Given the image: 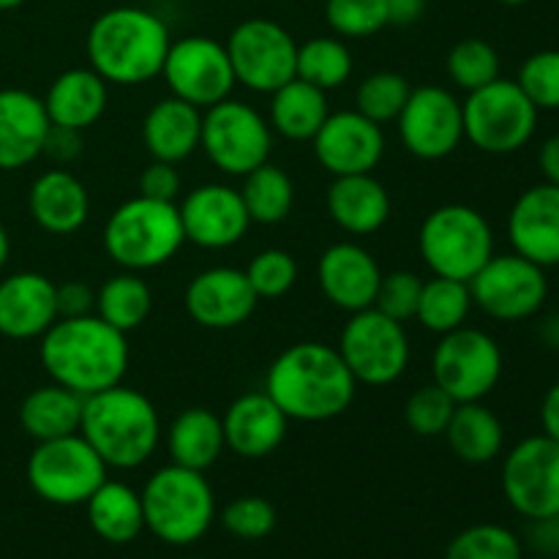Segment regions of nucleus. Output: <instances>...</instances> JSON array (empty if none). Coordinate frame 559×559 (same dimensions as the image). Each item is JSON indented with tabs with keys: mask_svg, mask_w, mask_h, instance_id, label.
Segmentation results:
<instances>
[{
	"mask_svg": "<svg viewBox=\"0 0 559 559\" xmlns=\"http://www.w3.org/2000/svg\"><path fill=\"white\" fill-rule=\"evenodd\" d=\"M325 16L338 38H369L391 25L388 0H328Z\"/></svg>",
	"mask_w": 559,
	"mask_h": 559,
	"instance_id": "nucleus-42",
	"label": "nucleus"
},
{
	"mask_svg": "<svg viewBox=\"0 0 559 559\" xmlns=\"http://www.w3.org/2000/svg\"><path fill=\"white\" fill-rule=\"evenodd\" d=\"M222 524L240 540H262L276 527V508L265 497L246 495L229 502L222 511Z\"/></svg>",
	"mask_w": 559,
	"mask_h": 559,
	"instance_id": "nucleus-46",
	"label": "nucleus"
},
{
	"mask_svg": "<svg viewBox=\"0 0 559 559\" xmlns=\"http://www.w3.org/2000/svg\"><path fill=\"white\" fill-rule=\"evenodd\" d=\"M418 251L435 276L469 284V278L495 257V229L480 211L453 202L424 218Z\"/></svg>",
	"mask_w": 559,
	"mask_h": 559,
	"instance_id": "nucleus-7",
	"label": "nucleus"
},
{
	"mask_svg": "<svg viewBox=\"0 0 559 559\" xmlns=\"http://www.w3.org/2000/svg\"><path fill=\"white\" fill-rule=\"evenodd\" d=\"M358 380L336 347L300 342L284 349L265 374V393L289 420L325 424L347 413Z\"/></svg>",
	"mask_w": 559,
	"mask_h": 559,
	"instance_id": "nucleus-1",
	"label": "nucleus"
},
{
	"mask_svg": "<svg viewBox=\"0 0 559 559\" xmlns=\"http://www.w3.org/2000/svg\"><path fill=\"white\" fill-rule=\"evenodd\" d=\"M80 435L107 467L136 469L156 453L162 420L145 393L120 382L85 399Z\"/></svg>",
	"mask_w": 559,
	"mask_h": 559,
	"instance_id": "nucleus-4",
	"label": "nucleus"
},
{
	"mask_svg": "<svg viewBox=\"0 0 559 559\" xmlns=\"http://www.w3.org/2000/svg\"><path fill=\"white\" fill-rule=\"evenodd\" d=\"M328 213L344 233L374 235L391 218V197L371 173L342 175L328 189Z\"/></svg>",
	"mask_w": 559,
	"mask_h": 559,
	"instance_id": "nucleus-28",
	"label": "nucleus"
},
{
	"mask_svg": "<svg viewBox=\"0 0 559 559\" xmlns=\"http://www.w3.org/2000/svg\"><path fill=\"white\" fill-rule=\"evenodd\" d=\"M353 52L342 38L317 36L306 44H298V63L295 76L311 82L320 91H336L353 76Z\"/></svg>",
	"mask_w": 559,
	"mask_h": 559,
	"instance_id": "nucleus-38",
	"label": "nucleus"
},
{
	"mask_svg": "<svg viewBox=\"0 0 559 559\" xmlns=\"http://www.w3.org/2000/svg\"><path fill=\"white\" fill-rule=\"evenodd\" d=\"M22 3H25V0H0V11H11Z\"/></svg>",
	"mask_w": 559,
	"mask_h": 559,
	"instance_id": "nucleus-57",
	"label": "nucleus"
},
{
	"mask_svg": "<svg viewBox=\"0 0 559 559\" xmlns=\"http://www.w3.org/2000/svg\"><path fill=\"white\" fill-rule=\"evenodd\" d=\"M180 186H183V180H180L178 167L169 162H158V158H153V162L142 169L140 178H136V191H140L142 197H151V200L162 202L178 200Z\"/></svg>",
	"mask_w": 559,
	"mask_h": 559,
	"instance_id": "nucleus-48",
	"label": "nucleus"
},
{
	"mask_svg": "<svg viewBox=\"0 0 559 559\" xmlns=\"http://www.w3.org/2000/svg\"><path fill=\"white\" fill-rule=\"evenodd\" d=\"M224 47H227L235 80L249 91L271 96L273 91L295 80L298 41L278 22L265 20V16L243 20L235 25Z\"/></svg>",
	"mask_w": 559,
	"mask_h": 559,
	"instance_id": "nucleus-13",
	"label": "nucleus"
},
{
	"mask_svg": "<svg viewBox=\"0 0 559 559\" xmlns=\"http://www.w3.org/2000/svg\"><path fill=\"white\" fill-rule=\"evenodd\" d=\"M107 464L82 435L36 442L27 456L25 478L33 495L49 506H85L93 491L107 480Z\"/></svg>",
	"mask_w": 559,
	"mask_h": 559,
	"instance_id": "nucleus-9",
	"label": "nucleus"
},
{
	"mask_svg": "<svg viewBox=\"0 0 559 559\" xmlns=\"http://www.w3.org/2000/svg\"><path fill=\"white\" fill-rule=\"evenodd\" d=\"M420 289H424V282L420 276L409 271H393L382 273L380 289H377L374 309H380L382 314H388L396 322H409L415 320V311H418Z\"/></svg>",
	"mask_w": 559,
	"mask_h": 559,
	"instance_id": "nucleus-47",
	"label": "nucleus"
},
{
	"mask_svg": "<svg viewBox=\"0 0 559 559\" xmlns=\"http://www.w3.org/2000/svg\"><path fill=\"white\" fill-rule=\"evenodd\" d=\"M527 544L535 555L559 557V513L533 519L527 527Z\"/></svg>",
	"mask_w": 559,
	"mask_h": 559,
	"instance_id": "nucleus-51",
	"label": "nucleus"
},
{
	"mask_svg": "<svg viewBox=\"0 0 559 559\" xmlns=\"http://www.w3.org/2000/svg\"><path fill=\"white\" fill-rule=\"evenodd\" d=\"M502 495L527 522L559 513V442L535 435L513 445L502 462Z\"/></svg>",
	"mask_w": 559,
	"mask_h": 559,
	"instance_id": "nucleus-16",
	"label": "nucleus"
},
{
	"mask_svg": "<svg viewBox=\"0 0 559 559\" xmlns=\"http://www.w3.org/2000/svg\"><path fill=\"white\" fill-rule=\"evenodd\" d=\"M27 213L49 235H71L91 216V194L69 169H47L27 191Z\"/></svg>",
	"mask_w": 559,
	"mask_h": 559,
	"instance_id": "nucleus-26",
	"label": "nucleus"
},
{
	"mask_svg": "<svg viewBox=\"0 0 559 559\" xmlns=\"http://www.w3.org/2000/svg\"><path fill=\"white\" fill-rule=\"evenodd\" d=\"M456 453V459L467 464H489L495 462L506 445V429L502 420L486 407L484 402L456 404L453 418L442 435Z\"/></svg>",
	"mask_w": 559,
	"mask_h": 559,
	"instance_id": "nucleus-34",
	"label": "nucleus"
},
{
	"mask_svg": "<svg viewBox=\"0 0 559 559\" xmlns=\"http://www.w3.org/2000/svg\"><path fill=\"white\" fill-rule=\"evenodd\" d=\"M426 0H388V22L391 25H415L424 16Z\"/></svg>",
	"mask_w": 559,
	"mask_h": 559,
	"instance_id": "nucleus-52",
	"label": "nucleus"
},
{
	"mask_svg": "<svg viewBox=\"0 0 559 559\" xmlns=\"http://www.w3.org/2000/svg\"><path fill=\"white\" fill-rule=\"evenodd\" d=\"M153 309V293L145 278L134 271H123L107 278L96 293V314L120 333H131L147 320Z\"/></svg>",
	"mask_w": 559,
	"mask_h": 559,
	"instance_id": "nucleus-36",
	"label": "nucleus"
},
{
	"mask_svg": "<svg viewBox=\"0 0 559 559\" xmlns=\"http://www.w3.org/2000/svg\"><path fill=\"white\" fill-rule=\"evenodd\" d=\"M41 156L52 158L58 164H69L82 156V131L63 129V126H49L47 140H44Z\"/></svg>",
	"mask_w": 559,
	"mask_h": 559,
	"instance_id": "nucleus-49",
	"label": "nucleus"
},
{
	"mask_svg": "<svg viewBox=\"0 0 559 559\" xmlns=\"http://www.w3.org/2000/svg\"><path fill=\"white\" fill-rule=\"evenodd\" d=\"M183 304L197 325L207 331H233L251 320L260 298L251 289L246 271L216 265L191 278L183 293Z\"/></svg>",
	"mask_w": 559,
	"mask_h": 559,
	"instance_id": "nucleus-20",
	"label": "nucleus"
},
{
	"mask_svg": "<svg viewBox=\"0 0 559 559\" xmlns=\"http://www.w3.org/2000/svg\"><path fill=\"white\" fill-rule=\"evenodd\" d=\"M469 311H473L469 284L456 282V278L435 276L429 282H424L415 320L426 331L437 333V336H445V333L456 331V328H462L467 322Z\"/></svg>",
	"mask_w": 559,
	"mask_h": 559,
	"instance_id": "nucleus-37",
	"label": "nucleus"
},
{
	"mask_svg": "<svg viewBox=\"0 0 559 559\" xmlns=\"http://www.w3.org/2000/svg\"><path fill=\"white\" fill-rule=\"evenodd\" d=\"M540 426H544V435L559 442V382L546 391L544 402H540Z\"/></svg>",
	"mask_w": 559,
	"mask_h": 559,
	"instance_id": "nucleus-53",
	"label": "nucleus"
},
{
	"mask_svg": "<svg viewBox=\"0 0 559 559\" xmlns=\"http://www.w3.org/2000/svg\"><path fill=\"white\" fill-rule=\"evenodd\" d=\"M82 404H85V399L80 393L69 391L58 382L36 388V391L27 393L20 407L22 431L36 442L80 435Z\"/></svg>",
	"mask_w": 559,
	"mask_h": 559,
	"instance_id": "nucleus-31",
	"label": "nucleus"
},
{
	"mask_svg": "<svg viewBox=\"0 0 559 559\" xmlns=\"http://www.w3.org/2000/svg\"><path fill=\"white\" fill-rule=\"evenodd\" d=\"M58 320V284L36 271L11 273L0 282V336L14 342L41 338Z\"/></svg>",
	"mask_w": 559,
	"mask_h": 559,
	"instance_id": "nucleus-23",
	"label": "nucleus"
},
{
	"mask_svg": "<svg viewBox=\"0 0 559 559\" xmlns=\"http://www.w3.org/2000/svg\"><path fill=\"white\" fill-rule=\"evenodd\" d=\"M162 76L169 87V96L183 98L197 109L224 102L238 85L227 47L207 36H186L169 44Z\"/></svg>",
	"mask_w": 559,
	"mask_h": 559,
	"instance_id": "nucleus-15",
	"label": "nucleus"
},
{
	"mask_svg": "<svg viewBox=\"0 0 559 559\" xmlns=\"http://www.w3.org/2000/svg\"><path fill=\"white\" fill-rule=\"evenodd\" d=\"M473 306L497 322H522L538 314L549 298L546 267L522 254H495L469 278Z\"/></svg>",
	"mask_w": 559,
	"mask_h": 559,
	"instance_id": "nucleus-14",
	"label": "nucleus"
},
{
	"mask_svg": "<svg viewBox=\"0 0 559 559\" xmlns=\"http://www.w3.org/2000/svg\"><path fill=\"white\" fill-rule=\"evenodd\" d=\"M243 205L249 211L251 224H282L293 213L295 205V183L282 167L265 162L249 175H243Z\"/></svg>",
	"mask_w": 559,
	"mask_h": 559,
	"instance_id": "nucleus-35",
	"label": "nucleus"
},
{
	"mask_svg": "<svg viewBox=\"0 0 559 559\" xmlns=\"http://www.w3.org/2000/svg\"><path fill=\"white\" fill-rule=\"evenodd\" d=\"M502 5H524V3H530V0H500Z\"/></svg>",
	"mask_w": 559,
	"mask_h": 559,
	"instance_id": "nucleus-58",
	"label": "nucleus"
},
{
	"mask_svg": "<svg viewBox=\"0 0 559 559\" xmlns=\"http://www.w3.org/2000/svg\"><path fill=\"white\" fill-rule=\"evenodd\" d=\"M9 254H11V240H9V233H5V227L0 224V271H3L5 262H9Z\"/></svg>",
	"mask_w": 559,
	"mask_h": 559,
	"instance_id": "nucleus-55",
	"label": "nucleus"
},
{
	"mask_svg": "<svg viewBox=\"0 0 559 559\" xmlns=\"http://www.w3.org/2000/svg\"><path fill=\"white\" fill-rule=\"evenodd\" d=\"M456 402L440 385H420L404 402V420L418 437H442L453 418Z\"/></svg>",
	"mask_w": 559,
	"mask_h": 559,
	"instance_id": "nucleus-43",
	"label": "nucleus"
},
{
	"mask_svg": "<svg viewBox=\"0 0 559 559\" xmlns=\"http://www.w3.org/2000/svg\"><path fill=\"white\" fill-rule=\"evenodd\" d=\"M107 80L87 66V69H69L55 76L44 96V109L52 126L85 131L102 120V115L107 112Z\"/></svg>",
	"mask_w": 559,
	"mask_h": 559,
	"instance_id": "nucleus-29",
	"label": "nucleus"
},
{
	"mask_svg": "<svg viewBox=\"0 0 559 559\" xmlns=\"http://www.w3.org/2000/svg\"><path fill=\"white\" fill-rule=\"evenodd\" d=\"M186 240L200 249L222 251L240 243L251 227L249 211L238 189L227 183H202L178 205Z\"/></svg>",
	"mask_w": 559,
	"mask_h": 559,
	"instance_id": "nucleus-18",
	"label": "nucleus"
},
{
	"mask_svg": "<svg viewBox=\"0 0 559 559\" xmlns=\"http://www.w3.org/2000/svg\"><path fill=\"white\" fill-rule=\"evenodd\" d=\"M246 278H249L251 289H254L260 300L282 298L298 282V262H295L289 251L265 249L251 257L249 267H246Z\"/></svg>",
	"mask_w": 559,
	"mask_h": 559,
	"instance_id": "nucleus-44",
	"label": "nucleus"
},
{
	"mask_svg": "<svg viewBox=\"0 0 559 559\" xmlns=\"http://www.w3.org/2000/svg\"><path fill=\"white\" fill-rule=\"evenodd\" d=\"M519 87L538 107V112L559 109V49L533 52L519 69Z\"/></svg>",
	"mask_w": 559,
	"mask_h": 559,
	"instance_id": "nucleus-45",
	"label": "nucleus"
},
{
	"mask_svg": "<svg viewBox=\"0 0 559 559\" xmlns=\"http://www.w3.org/2000/svg\"><path fill=\"white\" fill-rule=\"evenodd\" d=\"M224 442L240 459H265L287 440L289 418L265 391L235 399L222 418Z\"/></svg>",
	"mask_w": 559,
	"mask_h": 559,
	"instance_id": "nucleus-24",
	"label": "nucleus"
},
{
	"mask_svg": "<svg viewBox=\"0 0 559 559\" xmlns=\"http://www.w3.org/2000/svg\"><path fill=\"white\" fill-rule=\"evenodd\" d=\"M96 314V293L82 282H66L58 287V317Z\"/></svg>",
	"mask_w": 559,
	"mask_h": 559,
	"instance_id": "nucleus-50",
	"label": "nucleus"
},
{
	"mask_svg": "<svg viewBox=\"0 0 559 559\" xmlns=\"http://www.w3.org/2000/svg\"><path fill=\"white\" fill-rule=\"evenodd\" d=\"M464 140L489 156L522 151L538 129V107L524 96L516 80L497 76L489 85L467 93L462 102Z\"/></svg>",
	"mask_w": 559,
	"mask_h": 559,
	"instance_id": "nucleus-8",
	"label": "nucleus"
},
{
	"mask_svg": "<svg viewBox=\"0 0 559 559\" xmlns=\"http://www.w3.org/2000/svg\"><path fill=\"white\" fill-rule=\"evenodd\" d=\"M331 115L328 107V93L314 87L311 82L289 80L278 91L271 93V109H267V123L273 134H282L289 142H311L322 123Z\"/></svg>",
	"mask_w": 559,
	"mask_h": 559,
	"instance_id": "nucleus-30",
	"label": "nucleus"
},
{
	"mask_svg": "<svg viewBox=\"0 0 559 559\" xmlns=\"http://www.w3.org/2000/svg\"><path fill=\"white\" fill-rule=\"evenodd\" d=\"M336 349L342 353L355 380L371 388L396 382L407 371L409 355H413L404 322L391 320L374 306L349 314Z\"/></svg>",
	"mask_w": 559,
	"mask_h": 559,
	"instance_id": "nucleus-11",
	"label": "nucleus"
},
{
	"mask_svg": "<svg viewBox=\"0 0 559 559\" xmlns=\"http://www.w3.org/2000/svg\"><path fill=\"white\" fill-rule=\"evenodd\" d=\"M445 559H524V546L502 524H473L448 544Z\"/></svg>",
	"mask_w": 559,
	"mask_h": 559,
	"instance_id": "nucleus-41",
	"label": "nucleus"
},
{
	"mask_svg": "<svg viewBox=\"0 0 559 559\" xmlns=\"http://www.w3.org/2000/svg\"><path fill=\"white\" fill-rule=\"evenodd\" d=\"M538 167H540V175H544L546 183L559 186V134L549 136V140L540 145Z\"/></svg>",
	"mask_w": 559,
	"mask_h": 559,
	"instance_id": "nucleus-54",
	"label": "nucleus"
},
{
	"mask_svg": "<svg viewBox=\"0 0 559 559\" xmlns=\"http://www.w3.org/2000/svg\"><path fill=\"white\" fill-rule=\"evenodd\" d=\"M311 145H314L317 162L333 178L374 173L377 164L385 156L382 126L364 118L358 109H344V112L328 115V120L317 131Z\"/></svg>",
	"mask_w": 559,
	"mask_h": 559,
	"instance_id": "nucleus-19",
	"label": "nucleus"
},
{
	"mask_svg": "<svg viewBox=\"0 0 559 559\" xmlns=\"http://www.w3.org/2000/svg\"><path fill=\"white\" fill-rule=\"evenodd\" d=\"M169 44L173 38L162 16L140 5H115L93 20L85 52L91 69L107 85L134 87L162 76Z\"/></svg>",
	"mask_w": 559,
	"mask_h": 559,
	"instance_id": "nucleus-3",
	"label": "nucleus"
},
{
	"mask_svg": "<svg viewBox=\"0 0 559 559\" xmlns=\"http://www.w3.org/2000/svg\"><path fill=\"white\" fill-rule=\"evenodd\" d=\"M85 508L91 530L107 544H131L145 530L142 497L120 480H104Z\"/></svg>",
	"mask_w": 559,
	"mask_h": 559,
	"instance_id": "nucleus-33",
	"label": "nucleus"
},
{
	"mask_svg": "<svg viewBox=\"0 0 559 559\" xmlns=\"http://www.w3.org/2000/svg\"><path fill=\"white\" fill-rule=\"evenodd\" d=\"M38 358L49 380L87 399L123 382L129 342L98 314L58 317L41 336Z\"/></svg>",
	"mask_w": 559,
	"mask_h": 559,
	"instance_id": "nucleus-2",
	"label": "nucleus"
},
{
	"mask_svg": "<svg viewBox=\"0 0 559 559\" xmlns=\"http://www.w3.org/2000/svg\"><path fill=\"white\" fill-rule=\"evenodd\" d=\"M445 69L453 85L473 93L500 76V55L484 38H462L448 52Z\"/></svg>",
	"mask_w": 559,
	"mask_h": 559,
	"instance_id": "nucleus-40",
	"label": "nucleus"
},
{
	"mask_svg": "<svg viewBox=\"0 0 559 559\" xmlns=\"http://www.w3.org/2000/svg\"><path fill=\"white\" fill-rule=\"evenodd\" d=\"M200 147L213 167L233 178H243L271 158L273 129L251 104L229 96L202 109Z\"/></svg>",
	"mask_w": 559,
	"mask_h": 559,
	"instance_id": "nucleus-10",
	"label": "nucleus"
},
{
	"mask_svg": "<svg viewBox=\"0 0 559 559\" xmlns=\"http://www.w3.org/2000/svg\"><path fill=\"white\" fill-rule=\"evenodd\" d=\"M202 109L183 98L167 96L147 109L142 120V142L151 158L180 164L200 151Z\"/></svg>",
	"mask_w": 559,
	"mask_h": 559,
	"instance_id": "nucleus-27",
	"label": "nucleus"
},
{
	"mask_svg": "<svg viewBox=\"0 0 559 559\" xmlns=\"http://www.w3.org/2000/svg\"><path fill=\"white\" fill-rule=\"evenodd\" d=\"M183 243L178 205L142 194L120 202L104 227V249L123 271H156L167 265Z\"/></svg>",
	"mask_w": 559,
	"mask_h": 559,
	"instance_id": "nucleus-5",
	"label": "nucleus"
},
{
	"mask_svg": "<svg viewBox=\"0 0 559 559\" xmlns=\"http://www.w3.org/2000/svg\"><path fill=\"white\" fill-rule=\"evenodd\" d=\"M399 140L420 162H440L464 142L462 102L448 87H413L396 118Z\"/></svg>",
	"mask_w": 559,
	"mask_h": 559,
	"instance_id": "nucleus-17",
	"label": "nucleus"
},
{
	"mask_svg": "<svg viewBox=\"0 0 559 559\" xmlns=\"http://www.w3.org/2000/svg\"><path fill=\"white\" fill-rule=\"evenodd\" d=\"M317 282H320L322 295L336 309L355 314V311L374 306L382 271L371 251L342 240V243H333L322 251L320 265H317Z\"/></svg>",
	"mask_w": 559,
	"mask_h": 559,
	"instance_id": "nucleus-22",
	"label": "nucleus"
},
{
	"mask_svg": "<svg viewBox=\"0 0 559 559\" xmlns=\"http://www.w3.org/2000/svg\"><path fill=\"white\" fill-rule=\"evenodd\" d=\"M140 497L145 530L169 546L197 544L216 516V497L205 473L178 464L156 469Z\"/></svg>",
	"mask_w": 559,
	"mask_h": 559,
	"instance_id": "nucleus-6",
	"label": "nucleus"
},
{
	"mask_svg": "<svg viewBox=\"0 0 559 559\" xmlns=\"http://www.w3.org/2000/svg\"><path fill=\"white\" fill-rule=\"evenodd\" d=\"M546 342L555 344V347H559V317H555V320H549V325H546Z\"/></svg>",
	"mask_w": 559,
	"mask_h": 559,
	"instance_id": "nucleus-56",
	"label": "nucleus"
},
{
	"mask_svg": "<svg viewBox=\"0 0 559 559\" xmlns=\"http://www.w3.org/2000/svg\"><path fill=\"white\" fill-rule=\"evenodd\" d=\"M167 448L173 464L205 473L218 462L222 451L227 448L222 418L205 407L183 409L169 426Z\"/></svg>",
	"mask_w": 559,
	"mask_h": 559,
	"instance_id": "nucleus-32",
	"label": "nucleus"
},
{
	"mask_svg": "<svg viewBox=\"0 0 559 559\" xmlns=\"http://www.w3.org/2000/svg\"><path fill=\"white\" fill-rule=\"evenodd\" d=\"M44 98L22 87L0 91V169H22L36 162L49 131Z\"/></svg>",
	"mask_w": 559,
	"mask_h": 559,
	"instance_id": "nucleus-25",
	"label": "nucleus"
},
{
	"mask_svg": "<svg viewBox=\"0 0 559 559\" xmlns=\"http://www.w3.org/2000/svg\"><path fill=\"white\" fill-rule=\"evenodd\" d=\"M431 377L456 404L484 402L500 385V344L478 328H456L440 336L431 355Z\"/></svg>",
	"mask_w": 559,
	"mask_h": 559,
	"instance_id": "nucleus-12",
	"label": "nucleus"
},
{
	"mask_svg": "<svg viewBox=\"0 0 559 559\" xmlns=\"http://www.w3.org/2000/svg\"><path fill=\"white\" fill-rule=\"evenodd\" d=\"M508 240L535 265H559V186L544 180L516 197L508 213Z\"/></svg>",
	"mask_w": 559,
	"mask_h": 559,
	"instance_id": "nucleus-21",
	"label": "nucleus"
},
{
	"mask_svg": "<svg viewBox=\"0 0 559 559\" xmlns=\"http://www.w3.org/2000/svg\"><path fill=\"white\" fill-rule=\"evenodd\" d=\"M409 93H413V85L404 74H399V71H374L355 91V109L364 118L374 120L377 126H385L402 115Z\"/></svg>",
	"mask_w": 559,
	"mask_h": 559,
	"instance_id": "nucleus-39",
	"label": "nucleus"
}]
</instances>
